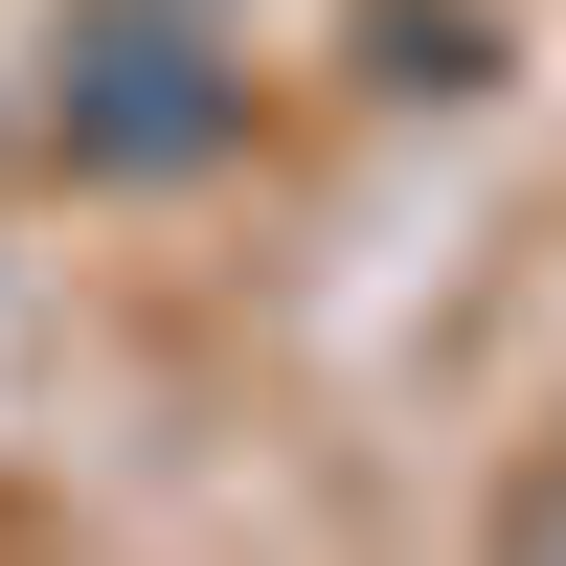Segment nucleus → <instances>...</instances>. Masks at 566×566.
I'll return each instance as SVG.
<instances>
[{
  "instance_id": "1",
  "label": "nucleus",
  "mask_w": 566,
  "mask_h": 566,
  "mask_svg": "<svg viewBox=\"0 0 566 566\" xmlns=\"http://www.w3.org/2000/svg\"><path fill=\"white\" fill-rule=\"evenodd\" d=\"M45 114H69V159H91V181H205L227 136H250V69H227L205 0H114V23L45 69Z\"/></svg>"
},
{
  "instance_id": "2",
  "label": "nucleus",
  "mask_w": 566,
  "mask_h": 566,
  "mask_svg": "<svg viewBox=\"0 0 566 566\" xmlns=\"http://www.w3.org/2000/svg\"><path fill=\"white\" fill-rule=\"evenodd\" d=\"M363 69H386V91H476L499 23H476V0H386V23H363Z\"/></svg>"
}]
</instances>
